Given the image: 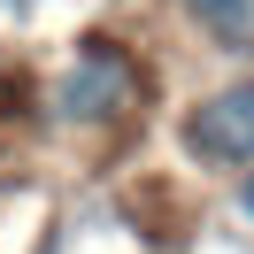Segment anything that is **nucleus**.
<instances>
[{
    "label": "nucleus",
    "instance_id": "nucleus-1",
    "mask_svg": "<svg viewBox=\"0 0 254 254\" xmlns=\"http://www.w3.org/2000/svg\"><path fill=\"white\" fill-rule=\"evenodd\" d=\"M139 100H146V62L131 54V39L85 31L77 47L62 54V69L47 77V124L93 139V131L131 124V116H139Z\"/></svg>",
    "mask_w": 254,
    "mask_h": 254
},
{
    "label": "nucleus",
    "instance_id": "nucleus-2",
    "mask_svg": "<svg viewBox=\"0 0 254 254\" xmlns=\"http://www.w3.org/2000/svg\"><path fill=\"white\" fill-rule=\"evenodd\" d=\"M177 154L192 170H216V177H239L254 162V69L208 85L200 100H185L177 116Z\"/></svg>",
    "mask_w": 254,
    "mask_h": 254
},
{
    "label": "nucleus",
    "instance_id": "nucleus-3",
    "mask_svg": "<svg viewBox=\"0 0 254 254\" xmlns=\"http://www.w3.org/2000/svg\"><path fill=\"white\" fill-rule=\"evenodd\" d=\"M177 16L208 39V54L254 62V0H177Z\"/></svg>",
    "mask_w": 254,
    "mask_h": 254
},
{
    "label": "nucleus",
    "instance_id": "nucleus-4",
    "mask_svg": "<svg viewBox=\"0 0 254 254\" xmlns=\"http://www.w3.org/2000/svg\"><path fill=\"white\" fill-rule=\"evenodd\" d=\"M231 216H239V223L254 231V162H247V170L231 177Z\"/></svg>",
    "mask_w": 254,
    "mask_h": 254
},
{
    "label": "nucleus",
    "instance_id": "nucleus-5",
    "mask_svg": "<svg viewBox=\"0 0 254 254\" xmlns=\"http://www.w3.org/2000/svg\"><path fill=\"white\" fill-rule=\"evenodd\" d=\"M39 8H47V0H0V16H8V23H31Z\"/></svg>",
    "mask_w": 254,
    "mask_h": 254
}]
</instances>
